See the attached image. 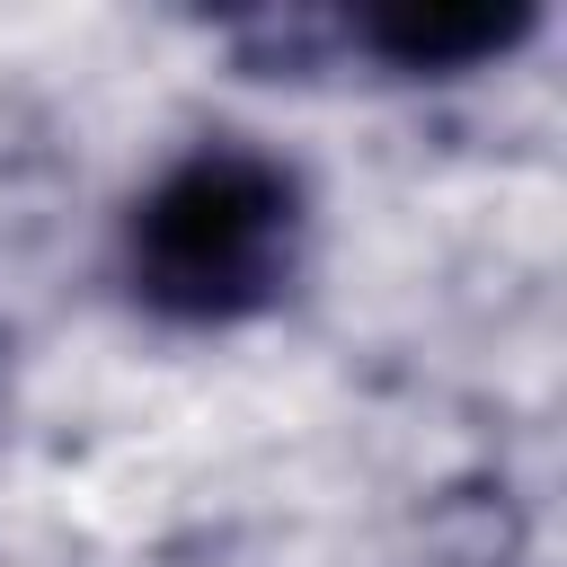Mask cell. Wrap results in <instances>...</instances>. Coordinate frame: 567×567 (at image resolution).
Returning <instances> with one entry per match:
<instances>
[{"instance_id": "obj_2", "label": "cell", "mask_w": 567, "mask_h": 567, "mask_svg": "<svg viewBox=\"0 0 567 567\" xmlns=\"http://www.w3.org/2000/svg\"><path fill=\"white\" fill-rule=\"evenodd\" d=\"M532 35L523 0H381L354 18V44L381 53L390 71H470L496 62Z\"/></svg>"}, {"instance_id": "obj_1", "label": "cell", "mask_w": 567, "mask_h": 567, "mask_svg": "<svg viewBox=\"0 0 567 567\" xmlns=\"http://www.w3.org/2000/svg\"><path fill=\"white\" fill-rule=\"evenodd\" d=\"M301 257V186L284 159L248 142H204L168 159L133 221H124V275L159 319H248L292 284Z\"/></svg>"}]
</instances>
